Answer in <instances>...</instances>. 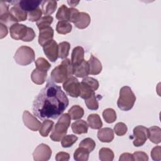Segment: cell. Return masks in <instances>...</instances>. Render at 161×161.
I'll return each mask as SVG.
<instances>
[{"label":"cell","instance_id":"6da1fadb","mask_svg":"<svg viewBox=\"0 0 161 161\" xmlns=\"http://www.w3.org/2000/svg\"><path fill=\"white\" fill-rule=\"evenodd\" d=\"M68 105L65 93L49 78L33 102V113L42 120L55 119L62 114Z\"/></svg>","mask_w":161,"mask_h":161},{"label":"cell","instance_id":"7a4b0ae2","mask_svg":"<svg viewBox=\"0 0 161 161\" xmlns=\"http://www.w3.org/2000/svg\"><path fill=\"white\" fill-rule=\"evenodd\" d=\"M74 74V66L69 58H65L51 72L50 79L55 83L64 82Z\"/></svg>","mask_w":161,"mask_h":161},{"label":"cell","instance_id":"3957f363","mask_svg":"<svg viewBox=\"0 0 161 161\" xmlns=\"http://www.w3.org/2000/svg\"><path fill=\"white\" fill-rule=\"evenodd\" d=\"M70 120L71 118L68 113L62 114L54 126L50 138L54 142H60L67 134Z\"/></svg>","mask_w":161,"mask_h":161},{"label":"cell","instance_id":"277c9868","mask_svg":"<svg viewBox=\"0 0 161 161\" xmlns=\"http://www.w3.org/2000/svg\"><path fill=\"white\" fill-rule=\"evenodd\" d=\"M135 101L136 96L129 86H125L120 89L117 105L121 110L125 111L130 110L133 107Z\"/></svg>","mask_w":161,"mask_h":161},{"label":"cell","instance_id":"5b68a950","mask_svg":"<svg viewBox=\"0 0 161 161\" xmlns=\"http://www.w3.org/2000/svg\"><path fill=\"white\" fill-rule=\"evenodd\" d=\"M35 57L34 50L28 46H21L19 47L14 55L15 62L23 66L31 64L35 60Z\"/></svg>","mask_w":161,"mask_h":161},{"label":"cell","instance_id":"8992f818","mask_svg":"<svg viewBox=\"0 0 161 161\" xmlns=\"http://www.w3.org/2000/svg\"><path fill=\"white\" fill-rule=\"evenodd\" d=\"M63 88L67 95L72 97H77L79 96L80 82L75 77L72 76L68 78L64 82Z\"/></svg>","mask_w":161,"mask_h":161},{"label":"cell","instance_id":"52a82bcc","mask_svg":"<svg viewBox=\"0 0 161 161\" xmlns=\"http://www.w3.org/2000/svg\"><path fill=\"white\" fill-rule=\"evenodd\" d=\"M133 144L135 147H140L145 144L148 138V130L142 125H138L134 128Z\"/></svg>","mask_w":161,"mask_h":161},{"label":"cell","instance_id":"ba28073f","mask_svg":"<svg viewBox=\"0 0 161 161\" xmlns=\"http://www.w3.org/2000/svg\"><path fill=\"white\" fill-rule=\"evenodd\" d=\"M52 153V150L48 145L41 143L33 152V157L35 161H47L50 158Z\"/></svg>","mask_w":161,"mask_h":161},{"label":"cell","instance_id":"9c48e42d","mask_svg":"<svg viewBox=\"0 0 161 161\" xmlns=\"http://www.w3.org/2000/svg\"><path fill=\"white\" fill-rule=\"evenodd\" d=\"M45 55L51 62H55L58 57V45L54 40L47 42L43 46Z\"/></svg>","mask_w":161,"mask_h":161},{"label":"cell","instance_id":"30bf717a","mask_svg":"<svg viewBox=\"0 0 161 161\" xmlns=\"http://www.w3.org/2000/svg\"><path fill=\"white\" fill-rule=\"evenodd\" d=\"M28 28L29 27L23 24L15 23L13 25L9 28L11 37L16 40H21L24 41L28 35Z\"/></svg>","mask_w":161,"mask_h":161},{"label":"cell","instance_id":"8fae6325","mask_svg":"<svg viewBox=\"0 0 161 161\" xmlns=\"http://www.w3.org/2000/svg\"><path fill=\"white\" fill-rule=\"evenodd\" d=\"M22 118L24 125L30 130L36 131L40 129L42 123L28 111L26 110L23 112Z\"/></svg>","mask_w":161,"mask_h":161},{"label":"cell","instance_id":"7c38bea8","mask_svg":"<svg viewBox=\"0 0 161 161\" xmlns=\"http://www.w3.org/2000/svg\"><path fill=\"white\" fill-rule=\"evenodd\" d=\"M13 6L10 8L9 12L13 16V17L18 21H23L27 19L28 13L23 10L18 4L17 1H8Z\"/></svg>","mask_w":161,"mask_h":161},{"label":"cell","instance_id":"4fadbf2b","mask_svg":"<svg viewBox=\"0 0 161 161\" xmlns=\"http://www.w3.org/2000/svg\"><path fill=\"white\" fill-rule=\"evenodd\" d=\"M71 62L74 67L79 65L84 60V50L80 46L74 48L71 54Z\"/></svg>","mask_w":161,"mask_h":161},{"label":"cell","instance_id":"5bb4252c","mask_svg":"<svg viewBox=\"0 0 161 161\" xmlns=\"http://www.w3.org/2000/svg\"><path fill=\"white\" fill-rule=\"evenodd\" d=\"M91 23V17L89 14L85 12H79L74 24L79 29H84L87 28Z\"/></svg>","mask_w":161,"mask_h":161},{"label":"cell","instance_id":"9a60e30c","mask_svg":"<svg viewBox=\"0 0 161 161\" xmlns=\"http://www.w3.org/2000/svg\"><path fill=\"white\" fill-rule=\"evenodd\" d=\"M53 35L54 31L51 26L40 30L38 35V43L43 47L47 42L53 40Z\"/></svg>","mask_w":161,"mask_h":161},{"label":"cell","instance_id":"2e32d148","mask_svg":"<svg viewBox=\"0 0 161 161\" xmlns=\"http://www.w3.org/2000/svg\"><path fill=\"white\" fill-rule=\"evenodd\" d=\"M98 139L104 143H109L114 139V131L111 128L106 127L99 129L97 134Z\"/></svg>","mask_w":161,"mask_h":161},{"label":"cell","instance_id":"e0dca14e","mask_svg":"<svg viewBox=\"0 0 161 161\" xmlns=\"http://www.w3.org/2000/svg\"><path fill=\"white\" fill-rule=\"evenodd\" d=\"M42 2L40 1L35 0H23V1H17V4L25 11L30 12L38 8L39 5Z\"/></svg>","mask_w":161,"mask_h":161},{"label":"cell","instance_id":"ac0fdd59","mask_svg":"<svg viewBox=\"0 0 161 161\" xmlns=\"http://www.w3.org/2000/svg\"><path fill=\"white\" fill-rule=\"evenodd\" d=\"M87 62L89 66V74L97 75L101 73L103 69L102 64L97 58L91 54Z\"/></svg>","mask_w":161,"mask_h":161},{"label":"cell","instance_id":"d6986e66","mask_svg":"<svg viewBox=\"0 0 161 161\" xmlns=\"http://www.w3.org/2000/svg\"><path fill=\"white\" fill-rule=\"evenodd\" d=\"M89 74V66L87 62L84 60L79 65L74 67V75L77 77L84 78Z\"/></svg>","mask_w":161,"mask_h":161},{"label":"cell","instance_id":"ffe728a7","mask_svg":"<svg viewBox=\"0 0 161 161\" xmlns=\"http://www.w3.org/2000/svg\"><path fill=\"white\" fill-rule=\"evenodd\" d=\"M47 71L41 70L38 69H35L31 74V79L36 84H43L47 79Z\"/></svg>","mask_w":161,"mask_h":161},{"label":"cell","instance_id":"44dd1931","mask_svg":"<svg viewBox=\"0 0 161 161\" xmlns=\"http://www.w3.org/2000/svg\"><path fill=\"white\" fill-rule=\"evenodd\" d=\"M88 124L83 119H79L72 123L71 128L72 131L77 135L87 133L88 131Z\"/></svg>","mask_w":161,"mask_h":161},{"label":"cell","instance_id":"7402d4cb","mask_svg":"<svg viewBox=\"0 0 161 161\" xmlns=\"http://www.w3.org/2000/svg\"><path fill=\"white\" fill-rule=\"evenodd\" d=\"M57 8V2L56 1H43L42 3V10L45 16H50L55 12Z\"/></svg>","mask_w":161,"mask_h":161},{"label":"cell","instance_id":"603a6c76","mask_svg":"<svg viewBox=\"0 0 161 161\" xmlns=\"http://www.w3.org/2000/svg\"><path fill=\"white\" fill-rule=\"evenodd\" d=\"M148 138L150 140L155 144L160 143L161 141V129L159 126H153L148 128Z\"/></svg>","mask_w":161,"mask_h":161},{"label":"cell","instance_id":"cb8c5ba5","mask_svg":"<svg viewBox=\"0 0 161 161\" xmlns=\"http://www.w3.org/2000/svg\"><path fill=\"white\" fill-rule=\"evenodd\" d=\"M88 126L94 130L100 129L103 126V122L99 114H91L87 117Z\"/></svg>","mask_w":161,"mask_h":161},{"label":"cell","instance_id":"d4e9b609","mask_svg":"<svg viewBox=\"0 0 161 161\" xmlns=\"http://www.w3.org/2000/svg\"><path fill=\"white\" fill-rule=\"evenodd\" d=\"M89 153L86 148L79 147L74 153V158L76 161H87L89 159Z\"/></svg>","mask_w":161,"mask_h":161},{"label":"cell","instance_id":"484cf974","mask_svg":"<svg viewBox=\"0 0 161 161\" xmlns=\"http://www.w3.org/2000/svg\"><path fill=\"white\" fill-rule=\"evenodd\" d=\"M68 114L73 120H77L82 118L84 114V111L82 107L79 105L72 106L68 111Z\"/></svg>","mask_w":161,"mask_h":161},{"label":"cell","instance_id":"4316f807","mask_svg":"<svg viewBox=\"0 0 161 161\" xmlns=\"http://www.w3.org/2000/svg\"><path fill=\"white\" fill-rule=\"evenodd\" d=\"M72 25L66 21H59L56 26V31L58 33L65 35L72 31Z\"/></svg>","mask_w":161,"mask_h":161},{"label":"cell","instance_id":"83f0119b","mask_svg":"<svg viewBox=\"0 0 161 161\" xmlns=\"http://www.w3.org/2000/svg\"><path fill=\"white\" fill-rule=\"evenodd\" d=\"M0 23L9 26V28L14 24L18 23V21L13 17L9 11L0 14Z\"/></svg>","mask_w":161,"mask_h":161},{"label":"cell","instance_id":"f1b7e54d","mask_svg":"<svg viewBox=\"0 0 161 161\" xmlns=\"http://www.w3.org/2000/svg\"><path fill=\"white\" fill-rule=\"evenodd\" d=\"M114 153L109 148H101L99 152V160L101 161H112L114 158Z\"/></svg>","mask_w":161,"mask_h":161},{"label":"cell","instance_id":"f546056e","mask_svg":"<svg viewBox=\"0 0 161 161\" xmlns=\"http://www.w3.org/2000/svg\"><path fill=\"white\" fill-rule=\"evenodd\" d=\"M94 91L86 84L81 82L80 83V89H79V96L84 99H87L90 97Z\"/></svg>","mask_w":161,"mask_h":161},{"label":"cell","instance_id":"4dcf8cb0","mask_svg":"<svg viewBox=\"0 0 161 161\" xmlns=\"http://www.w3.org/2000/svg\"><path fill=\"white\" fill-rule=\"evenodd\" d=\"M53 125L54 123L53 121H51L50 119H45L42 123L40 129L39 130V133L41 136L43 137H47L52 130Z\"/></svg>","mask_w":161,"mask_h":161},{"label":"cell","instance_id":"1f68e13d","mask_svg":"<svg viewBox=\"0 0 161 161\" xmlns=\"http://www.w3.org/2000/svg\"><path fill=\"white\" fill-rule=\"evenodd\" d=\"M70 45L67 42H62L58 44V57L65 59L69 55Z\"/></svg>","mask_w":161,"mask_h":161},{"label":"cell","instance_id":"d6a6232c","mask_svg":"<svg viewBox=\"0 0 161 161\" xmlns=\"http://www.w3.org/2000/svg\"><path fill=\"white\" fill-rule=\"evenodd\" d=\"M69 8L65 4H62L58 9L56 13V18L60 21H69Z\"/></svg>","mask_w":161,"mask_h":161},{"label":"cell","instance_id":"836d02e7","mask_svg":"<svg viewBox=\"0 0 161 161\" xmlns=\"http://www.w3.org/2000/svg\"><path fill=\"white\" fill-rule=\"evenodd\" d=\"M103 116L105 121L108 123H112L116 119V113L113 108L105 109L103 112Z\"/></svg>","mask_w":161,"mask_h":161},{"label":"cell","instance_id":"e575fe53","mask_svg":"<svg viewBox=\"0 0 161 161\" xmlns=\"http://www.w3.org/2000/svg\"><path fill=\"white\" fill-rule=\"evenodd\" d=\"M53 21V18L52 16H44L36 22V26L38 29L42 30L50 26V25Z\"/></svg>","mask_w":161,"mask_h":161},{"label":"cell","instance_id":"d590c367","mask_svg":"<svg viewBox=\"0 0 161 161\" xmlns=\"http://www.w3.org/2000/svg\"><path fill=\"white\" fill-rule=\"evenodd\" d=\"M77 140V136L74 135H65L61 140V145L64 148H69L72 147Z\"/></svg>","mask_w":161,"mask_h":161},{"label":"cell","instance_id":"8d00e7d4","mask_svg":"<svg viewBox=\"0 0 161 161\" xmlns=\"http://www.w3.org/2000/svg\"><path fill=\"white\" fill-rule=\"evenodd\" d=\"M35 63L36 68L41 70H45L48 72V70L51 67L50 64L43 57H39L35 60Z\"/></svg>","mask_w":161,"mask_h":161},{"label":"cell","instance_id":"74e56055","mask_svg":"<svg viewBox=\"0 0 161 161\" xmlns=\"http://www.w3.org/2000/svg\"><path fill=\"white\" fill-rule=\"evenodd\" d=\"M85 104L89 109L97 110L98 109L99 103L95 93H93L90 97L85 100Z\"/></svg>","mask_w":161,"mask_h":161},{"label":"cell","instance_id":"f35d334b","mask_svg":"<svg viewBox=\"0 0 161 161\" xmlns=\"http://www.w3.org/2000/svg\"><path fill=\"white\" fill-rule=\"evenodd\" d=\"M79 147H84L89 150V152H91L94 150L96 147V143L94 140L91 138H86L83 139L79 145Z\"/></svg>","mask_w":161,"mask_h":161},{"label":"cell","instance_id":"ab89813d","mask_svg":"<svg viewBox=\"0 0 161 161\" xmlns=\"http://www.w3.org/2000/svg\"><path fill=\"white\" fill-rule=\"evenodd\" d=\"M42 13H43L42 10L40 8H38L37 9L32 11H30L28 13V20L32 22H34V21L37 22L42 18Z\"/></svg>","mask_w":161,"mask_h":161},{"label":"cell","instance_id":"60d3db41","mask_svg":"<svg viewBox=\"0 0 161 161\" xmlns=\"http://www.w3.org/2000/svg\"><path fill=\"white\" fill-rule=\"evenodd\" d=\"M82 82L86 84L87 85H88L90 87H91V89L94 91H96L98 89L99 86V82L97 81V80L93 77H91L87 76V77H84L82 79Z\"/></svg>","mask_w":161,"mask_h":161},{"label":"cell","instance_id":"b9f144b4","mask_svg":"<svg viewBox=\"0 0 161 161\" xmlns=\"http://www.w3.org/2000/svg\"><path fill=\"white\" fill-rule=\"evenodd\" d=\"M127 130V126L123 122H119L114 126V131L118 136H123L126 133Z\"/></svg>","mask_w":161,"mask_h":161},{"label":"cell","instance_id":"7bdbcfd3","mask_svg":"<svg viewBox=\"0 0 161 161\" xmlns=\"http://www.w3.org/2000/svg\"><path fill=\"white\" fill-rule=\"evenodd\" d=\"M151 157L153 160L160 161L161 160V147L160 146H156L153 147L150 153Z\"/></svg>","mask_w":161,"mask_h":161},{"label":"cell","instance_id":"ee69618b","mask_svg":"<svg viewBox=\"0 0 161 161\" xmlns=\"http://www.w3.org/2000/svg\"><path fill=\"white\" fill-rule=\"evenodd\" d=\"M133 156L134 160H136V161L148 160V157L147 154L143 152H135L133 153Z\"/></svg>","mask_w":161,"mask_h":161},{"label":"cell","instance_id":"f6af8a7d","mask_svg":"<svg viewBox=\"0 0 161 161\" xmlns=\"http://www.w3.org/2000/svg\"><path fill=\"white\" fill-rule=\"evenodd\" d=\"M79 11L77 9L74 8H69V21L72 22L74 23L75 21L77 15L79 14Z\"/></svg>","mask_w":161,"mask_h":161},{"label":"cell","instance_id":"bcb514c9","mask_svg":"<svg viewBox=\"0 0 161 161\" xmlns=\"http://www.w3.org/2000/svg\"><path fill=\"white\" fill-rule=\"evenodd\" d=\"M70 158V155L64 152H60L57 153L55 156V160L57 161H67Z\"/></svg>","mask_w":161,"mask_h":161},{"label":"cell","instance_id":"7dc6e473","mask_svg":"<svg viewBox=\"0 0 161 161\" xmlns=\"http://www.w3.org/2000/svg\"><path fill=\"white\" fill-rule=\"evenodd\" d=\"M119 161H125V160H128V161H132L134 160L133 154L130 153H122L119 158Z\"/></svg>","mask_w":161,"mask_h":161},{"label":"cell","instance_id":"c3c4849f","mask_svg":"<svg viewBox=\"0 0 161 161\" xmlns=\"http://www.w3.org/2000/svg\"><path fill=\"white\" fill-rule=\"evenodd\" d=\"M0 38H3L8 35V28L6 25L0 23Z\"/></svg>","mask_w":161,"mask_h":161},{"label":"cell","instance_id":"681fc988","mask_svg":"<svg viewBox=\"0 0 161 161\" xmlns=\"http://www.w3.org/2000/svg\"><path fill=\"white\" fill-rule=\"evenodd\" d=\"M67 3L69 4L70 6L73 8L74 6H76L79 3V1H67Z\"/></svg>","mask_w":161,"mask_h":161}]
</instances>
